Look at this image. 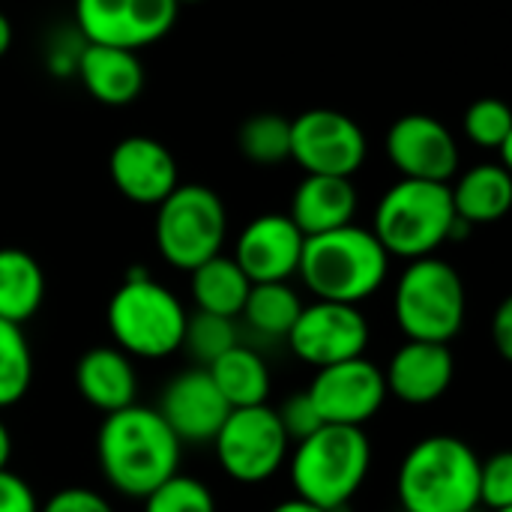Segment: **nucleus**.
<instances>
[{
	"label": "nucleus",
	"mask_w": 512,
	"mask_h": 512,
	"mask_svg": "<svg viewBox=\"0 0 512 512\" xmlns=\"http://www.w3.org/2000/svg\"><path fill=\"white\" fill-rule=\"evenodd\" d=\"M183 444L156 408L129 405L105 414L96 435V459L108 486L126 498L144 501L180 471Z\"/></svg>",
	"instance_id": "1"
},
{
	"label": "nucleus",
	"mask_w": 512,
	"mask_h": 512,
	"mask_svg": "<svg viewBox=\"0 0 512 512\" xmlns=\"http://www.w3.org/2000/svg\"><path fill=\"white\" fill-rule=\"evenodd\" d=\"M390 273V255L369 228L345 225L306 237L297 276L315 300L360 306L375 297Z\"/></svg>",
	"instance_id": "2"
},
{
	"label": "nucleus",
	"mask_w": 512,
	"mask_h": 512,
	"mask_svg": "<svg viewBox=\"0 0 512 512\" xmlns=\"http://www.w3.org/2000/svg\"><path fill=\"white\" fill-rule=\"evenodd\" d=\"M480 456L456 435L417 441L399 465L402 512L480 510Z\"/></svg>",
	"instance_id": "3"
},
{
	"label": "nucleus",
	"mask_w": 512,
	"mask_h": 512,
	"mask_svg": "<svg viewBox=\"0 0 512 512\" xmlns=\"http://www.w3.org/2000/svg\"><path fill=\"white\" fill-rule=\"evenodd\" d=\"M372 468V444L363 429L321 426L297 441L288 456L291 486L297 498L327 512L345 510L360 492Z\"/></svg>",
	"instance_id": "4"
},
{
	"label": "nucleus",
	"mask_w": 512,
	"mask_h": 512,
	"mask_svg": "<svg viewBox=\"0 0 512 512\" xmlns=\"http://www.w3.org/2000/svg\"><path fill=\"white\" fill-rule=\"evenodd\" d=\"M462 225L465 222L453 210L450 183L402 177L381 195L372 234L390 258L417 261L435 255L447 240L459 234Z\"/></svg>",
	"instance_id": "5"
},
{
	"label": "nucleus",
	"mask_w": 512,
	"mask_h": 512,
	"mask_svg": "<svg viewBox=\"0 0 512 512\" xmlns=\"http://www.w3.org/2000/svg\"><path fill=\"white\" fill-rule=\"evenodd\" d=\"M105 318L111 339L123 354L162 360L180 351L189 312L171 288L144 270H129L123 285L111 294Z\"/></svg>",
	"instance_id": "6"
},
{
	"label": "nucleus",
	"mask_w": 512,
	"mask_h": 512,
	"mask_svg": "<svg viewBox=\"0 0 512 512\" xmlns=\"http://www.w3.org/2000/svg\"><path fill=\"white\" fill-rule=\"evenodd\" d=\"M465 309V282L450 261L438 255L408 261L396 282L393 312L411 342L450 345L465 324Z\"/></svg>",
	"instance_id": "7"
},
{
	"label": "nucleus",
	"mask_w": 512,
	"mask_h": 512,
	"mask_svg": "<svg viewBox=\"0 0 512 512\" xmlns=\"http://www.w3.org/2000/svg\"><path fill=\"white\" fill-rule=\"evenodd\" d=\"M228 237L225 201L201 183H180L162 204H156V246L159 255L192 273L198 264L222 252Z\"/></svg>",
	"instance_id": "8"
},
{
	"label": "nucleus",
	"mask_w": 512,
	"mask_h": 512,
	"mask_svg": "<svg viewBox=\"0 0 512 512\" xmlns=\"http://www.w3.org/2000/svg\"><path fill=\"white\" fill-rule=\"evenodd\" d=\"M216 462L243 486L267 483L282 471L291 456V441L276 417V408H234L213 438Z\"/></svg>",
	"instance_id": "9"
},
{
	"label": "nucleus",
	"mask_w": 512,
	"mask_h": 512,
	"mask_svg": "<svg viewBox=\"0 0 512 512\" xmlns=\"http://www.w3.org/2000/svg\"><path fill=\"white\" fill-rule=\"evenodd\" d=\"M366 135L354 117L333 108H312L291 120V159L306 174L351 177L366 162Z\"/></svg>",
	"instance_id": "10"
},
{
	"label": "nucleus",
	"mask_w": 512,
	"mask_h": 512,
	"mask_svg": "<svg viewBox=\"0 0 512 512\" xmlns=\"http://www.w3.org/2000/svg\"><path fill=\"white\" fill-rule=\"evenodd\" d=\"M369 339H372V330L360 306L315 300L300 309L285 342L303 363L315 369H327V366L363 357L369 348Z\"/></svg>",
	"instance_id": "11"
},
{
	"label": "nucleus",
	"mask_w": 512,
	"mask_h": 512,
	"mask_svg": "<svg viewBox=\"0 0 512 512\" xmlns=\"http://www.w3.org/2000/svg\"><path fill=\"white\" fill-rule=\"evenodd\" d=\"M306 396L312 399L324 426L363 429L387 402L384 369L366 357L318 369L306 387Z\"/></svg>",
	"instance_id": "12"
},
{
	"label": "nucleus",
	"mask_w": 512,
	"mask_h": 512,
	"mask_svg": "<svg viewBox=\"0 0 512 512\" xmlns=\"http://www.w3.org/2000/svg\"><path fill=\"white\" fill-rule=\"evenodd\" d=\"M177 0H75V21L87 42L138 51L177 24Z\"/></svg>",
	"instance_id": "13"
},
{
	"label": "nucleus",
	"mask_w": 512,
	"mask_h": 512,
	"mask_svg": "<svg viewBox=\"0 0 512 512\" xmlns=\"http://www.w3.org/2000/svg\"><path fill=\"white\" fill-rule=\"evenodd\" d=\"M387 156L405 180L450 183L459 171V144L432 114H405L387 132Z\"/></svg>",
	"instance_id": "14"
},
{
	"label": "nucleus",
	"mask_w": 512,
	"mask_h": 512,
	"mask_svg": "<svg viewBox=\"0 0 512 512\" xmlns=\"http://www.w3.org/2000/svg\"><path fill=\"white\" fill-rule=\"evenodd\" d=\"M303 243L306 237L288 213H264L240 231L231 258L252 285L291 282L300 267Z\"/></svg>",
	"instance_id": "15"
},
{
	"label": "nucleus",
	"mask_w": 512,
	"mask_h": 512,
	"mask_svg": "<svg viewBox=\"0 0 512 512\" xmlns=\"http://www.w3.org/2000/svg\"><path fill=\"white\" fill-rule=\"evenodd\" d=\"M156 411L180 444H213L216 432L231 414L228 402L201 366L174 375L165 384Z\"/></svg>",
	"instance_id": "16"
},
{
	"label": "nucleus",
	"mask_w": 512,
	"mask_h": 512,
	"mask_svg": "<svg viewBox=\"0 0 512 512\" xmlns=\"http://www.w3.org/2000/svg\"><path fill=\"white\" fill-rule=\"evenodd\" d=\"M108 171H111V183L117 186V192L141 207L162 204L180 186L174 153L150 135L123 138L111 150Z\"/></svg>",
	"instance_id": "17"
},
{
	"label": "nucleus",
	"mask_w": 512,
	"mask_h": 512,
	"mask_svg": "<svg viewBox=\"0 0 512 512\" xmlns=\"http://www.w3.org/2000/svg\"><path fill=\"white\" fill-rule=\"evenodd\" d=\"M456 375V360L450 345L438 342H405L384 369L387 396H396L405 405H432L438 402Z\"/></svg>",
	"instance_id": "18"
},
{
	"label": "nucleus",
	"mask_w": 512,
	"mask_h": 512,
	"mask_svg": "<svg viewBox=\"0 0 512 512\" xmlns=\"http://www.w3.org/2000/svg\"><path fill=\"white\" fill-rule=\"evenodd\" d=\"M75 390L90 408L102 414H114L135 405L138 375L132 357L111 345L84 351L75 363Z\"/></svg>",
	"instance_id": "19"
},
{
	"label": "nucleus",
	"mask_w": 512,
	"mask_h": 512,
	"mask_svg": "<svg viewBox=\"0 0 512 512\" xmlns=\"http://www.w3.org/2000/svg\"><path fill=\"white\" fill-rule=\"evenodd\" d=\"M357 216V189L351 177L306 174L291 195L288 219L303 231V237L327 234L351 225Z\"/></svg>",
	"instance_id": "20"
},
{
	"label": "nucleus",
	"mask_w": 512,
	"mask_h": 512,
	"mask_svg": "<svg viewBox=\"0 0 512 512\" xmlns=\"http://www.w3.org/2000/svg\"><path fill=\"white\" fill-rule=\"evenodd\" d=\"M78 78L102 105H129L144 90V69L135 51L87 42L78 51Z\"/></svg>",
	"instance_id": "21"
},
{
	"label": "nucleus",
	"mask_w": 512,
	"mask_h": 512,
	"mask_svg": "<svg viewBox=\"0 0 512 512\" xmlns=\"http://www.w3.org/2000/svg\"><path fill=\"white\" fill-rule=\"evenodd\" d=\"M453 210L465 225H489L507 216L512 204V174L504 162H483L450 186Z\"/></svg>",
	"instance_id": "22"
},
{
	"label": "nucleus",
	"mask_w": 512,
	"mask_h": 512,
	"mask_svg": "<svg viewBox=\"0 0 512 512\" xmlns=\"http://www.w3.org/2000/svg\"><path fill=\"white\" fill-rule=\"evenodd\" d=\"M207 375L213 378L216 390L222 393V399L228 402V408H255V405H267L270 399V369L264 363V357L249 348V345H234L231 351H225L219 360H213L207 366Z\"/></svg>",
	"instance_id": "23"
},
{
	"label": "nucleus",
	"mask_w": 512,
	"mask_h": 512,
	"mask_svg": "<svg viewBox=\"0 0 512 512\" xmlns=\"http://www.w3.org/2000/svg\"><path fill=\"white\" fill-rule=\"evenodd\" d=\"M252 282L237 267L231 255H213L210 261L198 264L189 273V294L195 303V312L222 315V318H240L243 303L249 297Z\"/></svg>",
	"instance_id": "24"
},
{
	"label": "nucleus",
	"mask_w": 512,
	"mask_h": 512,
	"mask_svg": "<svg viewBox=\"0 0 512 512\" xmlns=\"http://www.w3.org/2000/svg\"><path fill=\"white\" fill-rule=\"evenodd\" d=\"M45 300V273L39 261L15 246L0 249V321L27 324Z\"/></svg>",
	"instance_id": "25"
},
{
	"label": "nucleus",
	"mask_w": 512,
	"mask_h": 512,
	"mask_svg": "<svg viewBox=\"0 0 512 512\" xmlns=\"http://www.w3.org/2000/svg\"><path fill=\"white\" fill-rule=\"evenodd\" d=\"M306 303L291 288V282H261L249 288L240 318L267 339H288L300 309Z\"/></svg>",
	"instance_id": "26"
},
{
	"label": "nucleus",
	"mask_w": 512,
	"mask_h": 512,
	"mask_svg": "<svg viewBox=\"0 0 512 512\" xmlns=\"http://www.w3.org/2000/svg\"><path fill=\"white\" fill-rule=\"evenodd\" d=\"M237 147L255 165H282L291 159V120L273 111L252 114L237 132Z\"/></svg>",
	"instance_id": "27"
},
{
	"label": "nucleus",
	"mask_w": 512,
	"mask_h": 512,
	"mask_svg": "<svg viewBox=\"0 0 512 512\" xmlns=\"http://www.w3.org/2000/svg\"><path fill=\"white\" fill-rule=\"evenodd\" d=\"M33 384V351L24 327L0 321V411L27 396Z\"/></svg>",
	"instance_id": "28"
},
{
	"label": "nucleus",
	"mask_w": 512,
	"mask_h": 512,
	"mask_svg": "<svg viewBox=\"0 0 512 512\" xmlns=\"http://www.w3.org/2000/svg\"><path fill=\"white\" fill-rule=\"evenodd\" d=\"M234 345H240V333H237L234 318L207 315V312H195V315L186 318V330H183V345L180 348L201 369H207L213 360H219Z\"/></svg>",
	"instance_id": "29"
},
{
	"label": "nucleus",
	"mask_w": 512,
	"mask_h": 512,
	"mask_svg": "<svg viewBox=\"0 0 512 512\" xmlns=\"http://www.w3.org/2000/svg\"><path fill=\"white\" fill-rule=\"evenodd\" d=\"M465 132L477 147L486 150H501L504 153V165L510 162V144H512V111L507 102L501 99H477L468 111H465Z\"/></svg>",
	"instance_id": "30"
},
{
	"label": "nucleus",
	"mask_w": 512,
	"mask_h": 512,
	"mask_svg": "<svg viewBox=\"0 0 512 512\" xmlns=\"http://www.w3.org/2000/svg\"><path fill=\"white\" fill-rule=\"evenodd\" d=\"M144 512H216V498L207 483L177 471L144 498Z\"/></svg>",
	"instance_id": "31"
},
{
	"label": "nucleus",
	"mask_w": 512,
	"mask_h": 512,
	"mask_svg": "<svg viewBox=\"0 0 512 512\" xmlns=\"http://www.w3.org/2000/svg\"><path fill=\"white\" fill-rule=\"evenodd\" d=\"M480 507L489 512L512 507V453H495L480 462Z\"/></svg>",
	"instance_id": "32"
},
{
	"label": "nucleus",
	"mask_w": 512,
	"mask_h": 512,
	"mask_svg": "<svg viewBox=\"0 0 512 512\" xmlns=\"http://www.w3.org/2000/svg\"><path fill=\"white\" fill-rule=\"evenodd\" d=\"M276 417H279V423H282V429H285V435H288L291 444L309 438L312 432H318V429L324 426L321 417H318V411H315V405H312V399L306 396V390L288 396V399L276 408Z\"/></svg>",
	"instance_id": "33"
},
{
	"label": "nucleus",
	"mask_w": 512,
	"mask_h": 512,
	"mask_svg": "<svg viewBox=\"0 0 512 512\" xmlns=\"http://www.w3.org/2000/svg\"><path fill=\"white\" fill-rule=\"evenodd\" d=\"M39 512H114L111 504L93 492V489H84V486H69V489H60L57 495H51Z\"/></svg>",
	"instance_id": "34"
},
{
	"label": "nucleus",
	"mask_w": 512,
	"mask_h": 512,
	"mask_svg": "<svg viewBox=\"0 0 512 512\" xmlns=\"http://www.w3.org/2000/svg\"><path fill=\"white\" fill-rule=\"evenodd\" d=\"M0 512H39V501L30 483L9 468L0 471Z\"/></svg>",
	"instance_id": "35"
},
{
	"label": "nucleus",
	"mask_w": 512,
	"mask_h": 512,
	"mask_svg": "<svg viewBox=\"0 0 512 512\" xmlns=\"http://www.w3.org/2000/svg\"><path fill=\"white\" fill-rule=\"evenodd\" d=\"M492 339H495V348L501 351V357H512V300H504L495 312V321H492Z\"/></svg>",
	"instance_id": "36"
},
{
	"label": "nucleus",
	"mask_w": 512,
	"mask_h": 512,
	"mask_svg": "<svg viewBox=\"0 0 512 512\" xmlns=\"http://www.w3.org/2000/svg\"><path fill=\"white\" fill-rule=\"evenodd\" d=\"M270 512H327L321 510V507H315V504H309V501H303V498H288V501H282V504H276Z\"/></svg>",
	"instance_id": "37"
},
{
	"label": "nucleus",
	"mask_w": 512,
	"mask_h": 512,
	"mask_svg": "<svg viewBox=\"0 0 512 512\" xmlns=\"http://www.w3.org/2000/svg\"><path fill=\"white\" fill-rule=\"evenodd\" d=\"M9 459H12V432H9V426L0 420V471L9 468Z\"/></svg>",
	"instance_id": "38"
},
{
	"label": "nucleus",
	"mask_w": 512,
	"mask_h": 512,
	"mask_svg": "<svg viewBox=\"0 0 512 512\" xmlns=\"http://www.w3.org/2000/svg\"><path fill=\"white\" fill-rule=\"evenodd\" d=\"M9 45H12V24H9V18L0 12V57L9 51Z\"/></svg>",
	"instance_id": "39"
},
{
	"label": "nucleus",
	"mask_w": 512,
	"mask_h": 512,
	"mask_svg": "<svg viewBox=\"0 0 512 512\" xmlns=\"http://www.w3.org/2000/svg\"><path fill=\"white\" fill-rule=\"evenodd\" d=\"M177 3H198V0H177Z\"/></svg>",
	"instance_id": "40"
},
{
	"label": "nucleus",
	"mask_w": 512,
	"mask_h": 512,
	"mask_svg": "<svg viewBox=\"0 0 512 512\" xmlns=\"http://www.w3.org/2000/svg\"><path fill=\"white\" fill-rule=\"evenodd\" d=\"M492 512H512V507H507V510H492Z\"/></svg>",
	"instance_id": "41"
},
{
	"label": "nucleus",
	"mask_w": 512,
	"mask_h": 512,
	"mask_svg": "<svg viewBox=\"0 0 512 512\" xmlns=\"http://www.w3.org/2000/svg\"><path fill=\"white\" fill-rule=\"evenodd\" d=\"M471 512H483V510H471Z\"/></svg>",
	"instance_id": "42"
}]
</instances>
